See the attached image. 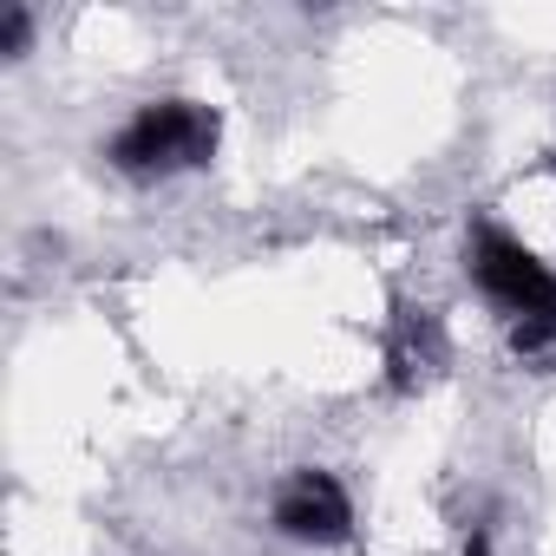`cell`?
I'll return each mask as SVG.
<instances>
[{
  "mask_svg": "<svg viewBox=\"0 0 556 556\" xmlns=\"http://www.w3.org/2000/svg\"><path fill=\"white\" fill-rule=\"evenodd\" d=\"M216 112L210 105H190V99H157V105H138L118 138H112V164L125 177H170V170H197L216 157Z\"/></svg>",
  "mask_w": 556,
  "mask_h": 556,
  "instance_id": "cell-1",
  "label": "cell"
},
{
  "mask_svg": "<svg viewBox=\"0 0 556 556\" xmlns=\"http://www.w3.org/2000/svg\"><path fill=\"white\" fill-rule=\"evenodd\" d=\"M471 275H478V289H484L510 321H523V315H556V275H549L517 236H504V229H478V242H471Z\"/></svg>",
  "mask_w": 556,
  "mask_h": 556,
  "instance_id": "cell-2",
  "label": "cell"
},
{
  "mask_svg": "<svg viewBox=\"0 0 556 556\" xmlns=\"http://www.w3.org/2000/svg\"><path fill=\"white\" fill-rule=\"evenodd\" d=\"M275 530L295 536V543H341L354 530V504H348L341 478L295 471L282 491H275Z\"/></svg>",
  "mask_w": 556,
  "mask_h": 556,
  "instance_id": "cell-3",
  "label": "cell"
},
{
  "mask_svg": "<svg viewBox=\"0 0 556 556\" xmlns=\"http://www.w3.org/2000/svg\"><path fill=\"white\" fill-rule=\"evenodd\" d=\"M445 361V334H439V315L432 308H400L393 315V334H387V367H393V387L413 393L439 374Z\"/></svg>",
  "mask_w": 556,
  "mask_h": 556,
  "instance_id": "cell-4",
  "label": "cell"
},
{
  "mask_svg": "<svg viewBox=\"0 0 556 556\" xmlns=\"http://www.w3.org/2000/svg\"><path fill=\"white\" fill-rule=\"evenodd\" d=\"M510 354L549 361V354H556V315H523V321H510Z\"/></svg>",
  "mask_w": 556,
  "mask_h": 556,
  "instance_id": "cell-5",
  "label": "cell"
},
{
  "mask_svg": "<svg viewBox=\"0 0 556 556\" xmlns=\"http://www.w3.org/2000/svg\"><path fill=\"white\" fill-rule=\"evenodd\" d=\"M21 47H27V14L8 8V27H0V53H21Z\"/></svg>",
  "mask_w": 556,
  "mask_h": 556,
  "instance_id": "cell-6",
  "label": "cell"
},
{
  "mask_svg": "<svg viewBox=\"0 0 556 556\" xmlns=\"http://www.w3.org/2000/svg\"><path fill=\"white\" fill-rule=\"evenodd\" d=\"M465 556H491V543H484V536H471V543H465Z\"/></svg>",
  "mask_w": 556,
  "mask_h": 556,
  "instance_id": "cell-7",
  "label": "cell"
}]
</instances>
